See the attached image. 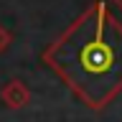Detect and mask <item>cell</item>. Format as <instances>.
Wrapping results in <instances>:
<instances>
[{"instance_id": "2", "label": "cell", "mask_w": 122, "mask_h": 122, "mask_svg": "<svg viewBox=\"0 0 122 122\" xmlns=\"http://www.w3.org/2000/svg\"><path fill=\"white\" fill-rule=\"evenodd\" d=\"M33 94H30L28 84L20 81V79H10V81L3 84L0 89V102L8 107V109H20V107H28Z\"/></svg>"}, {"instance_id": "3", "label": "cell", "mask_w": 122, "mask_h": 122, "mask_svg": "<svg viewBox=\"0 0 122 122\" xmlns=\"http://www.w3.org/2000/svg\"><path fill=\"white\" fill-rule=\"evenodd\" d=\"M10 43H13V33L0 25V53H5L8 48H10Z\"/></svg>"}, {"instance_id": "4", "label": "cell", "mask_w": 122, "mask_h": 122, "mask_svg": "<svg viewBox=\"0 0 122 122\" xmlns=\"http://www.w3.org/2000/svg\"><path fill=\"white\" fill-rule=\"evenodd\" d=\"M112 3H114V5H117V8L122 10V0H112Z\"/></svg>"}, {"instance_id": "1", "label": "cell", "mask_w": 122, "mask_h": 122, "mask_svg": "<svg viewBox=\"0 0 122 122\" xmlns=\"http://www.w3.org/2000/svg\"><path fill=\"white\" fill-rule=\"evenodd\" d=\"M43 64L89 109H104L122 92V23L94 0L43 51Z\"/></svg>"}]
</instances>
